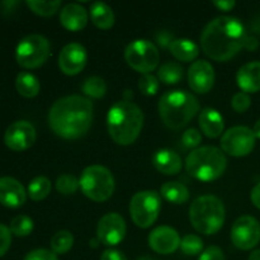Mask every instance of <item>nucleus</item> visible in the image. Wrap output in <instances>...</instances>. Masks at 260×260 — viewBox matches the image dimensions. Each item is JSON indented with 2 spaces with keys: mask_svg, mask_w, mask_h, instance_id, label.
Instances as JSON below:
<instances>
[{
  "mask_svg": "<svg viewBox=\"0 0 260 260\" xmlns=\"http://www.w3.org/2000/svg\"><path fill=\"white\" fill-rule=\"evenodd\" d=\"M80 187L78 178L73 174H62L56 180V189L63 196H70L76 193V190Z\"/></svg>",
  "mask_w": 260,
  "mask_h": 260,
  "instance_id": "2f4dec72",
  "label": "nucleus"
},
{
  "mask_svg": "<svg viewBox=\"0 0 260 260\" xmlns=\"http://www.w3.org/2000/svg\"><path fill=\"white\" fill-rule=\"evenodd\" d=\"M155 38H156V42L164 48H169L170 45L173 43V41L175 40L174 35L170 33L169 30H165V29L159 30V32L156 33V36H155Z\"/></svg>",
  "mask_w": 260,
  "mask_h": 260,
  "instance_id": "a19ab883",
  "label": "nucleus"
},
{
  "mask_svg": "<svg viewBox=\"0 0 260 260\" xmlns=\"http://www.w3.org/2000/svg\"><path fill=\"white\" fill-rule=\"evenodd\" d=\"M188 83L196 93H208L215 84V70L212 65L206 60L194 61L188 70Z\"/></svg>",
  "mask_w": 260,
  "mask_h": 260,
  "instance_id": "dca6fc26",
  "label": "nucleus"
},
{
  "mask_svg": "<svg viewBox=\"0 0 260 260\" xmlns=\"http://www.w3.org/2000/svg\"><path fill=\"white\" fill-rule=\"evenodd\" d=\"M250 198H251V202H253V205L260 210V183H258V184L253 188Z\"/></svg>",
  "mask_w": 260,
  "mask_h": 260,
  "instance_id": "c03bdc74",
  "label": "nucleus"
},
{
  "mask_svg": "<svg viewBox=\"0 0 260 260\" xmlns=\"http://www.w3.org/2000/svg\"><path fill=\"white\" fill-rule=\"evenodd\" d=\"M180 236L169 226H159L149 235V245L157 254H172L180 248Z\"/></svg>",
  "mask_w": 260,
  "mask_h": 260,
  "instance_id": "f3484780",
  "label": "nucleus"
},
{
  "mask_svg": "<svg viewBox=\"0 0 260 260\" xmlns=\"http://www.w3.org/2000/svg\"><path fill=\"white\" fill-rule=\"evenodd\" d=\"M169 51L177 60L183 61V62L193 61L200 55L198 46L188 38H175L170 45Z\"/></svg>",
  "mask_w": 260,
  "mask_h": 260,
  "instance_id": "5701e85b",
  "label": "nucleus"
},
{
  "mask_svg": "<svg viewBox=\"0 0 260 260\" xmlns=\"http://www.w3.org/2000/svg\"><path fill=\"white\" fill-rule=\"evenodd\" d=\"M189 220L196 231L215 235L225 223V206L220 198L206 194L194 200L189 208Z\"/></svg>",
  "mask_w": 260,
  "mask_h": 260,
  "instance_id": "39448f33",
  "label": "nucleus"
},
{
  "mask_svg": "<svg viewBox=\"0 0 260 260\" xmlns=\"http://www.w3.org/2000/svg\"><path fill=\"white\" fill-rule=\"evenodd\" d=\"M137 260H154V259L150 258V256H141V258H139Z\"/></svg>",
  "mask_w": 260,
  "mask_h": 260,
  "instance_id": "8fccbe9b",
  "label": "nucleus"
},
{
  "mask_svg": "<svg viewBox=\"0 0 260 260\" xmlns=\"http://www.w3.org/2000/svg\"><path fill=\"white\" fill-rule=\"evenodd\" d=\"M243 23L234 17H218L211 20L201 35L202 50L212 60L223 62L238 55L246 40Z\"/></svg>",
  "mask_w": 260,
  "mask_h": 260,
  "instance_id": "f03ea898",
  "label": "nucleus"
},
{
  "mask_svg": "<svg viewBox=\"0 0 260 260\" xmlns=\"http://www.w3.org/2000/svg\"><path fill=\"white\" fill-rule=\"evenodd\" d=\"M255 135L253 129L245 126H235L229 128L221 139L223 152L231 156H246L255 146Z\"/></svg>",
  "mask_w": 260,
  "mask_h": 260,
  "instance_id": "9b49d317",
  "label": "nucleus"
},
{
  "mask_svg": "<svg viewBox=\"0 0 260 260\" xmlns=\"http://www.w3.org/2000/svg\"><path fill=\"white\" fill-rule=\"evenodd\" d=\"M27 200V193L19 180L12 177L0 178V203L5 207L18 208Z\"/></svg>",
  "mask_w": 260,
  "mask_h": 260,
  "instance_id": "a211bd4d",
  "label": "nucleus"
},
{
  "mask_svg": "<svg viewBox=\"0 0 260 260\" xmlns=\"http://www.w3.org/2000/svg\"><path fill=\"white\" fill-rule=\"evenodd\" d=\"M93 122V103L80 95L60 98L52 104L48 123L55 135L66 140H76L89 131Z\"/></svg>",
  "mask_w": 260,
  "mask_h": 260,
  "instance_id": "f257e3e1",
  "label": "nucleus"
},
{
  "mask_svg": "<svg viewBox=\"0 0 260 260\" xmlns=\"http://www.w3.org/2000/svg\"><path fill=\"white\" fill-rule=\"evenodd\" d=\"M157 108L165 126L179 129L194 118L200 111V102L185 90H170L162 94Z\"/></svg>",
  "mask_w": 260,
  "mask_h": 260,
  "instance_id": "20e7f679",
  "label": "nucleus"
},
{
  "mask_svg": "<svg viewBox=\"0 0 260 260\" xmlns=\"http://www.w3.org/2000/svg\"><path fill=\"white\" fill-rule=\"evenodd\" d=\"M12 244V231L9 228L0 223V258L9 250Z\"/></svg>",
  "mask_w": 260,
  "mask_h": 260,
  "instance_id": "4c0bfd02",
  "label": "nucleus"
},
{
  "mask_svg": "<svg viewBox=\"0 0 260 260\" xmlns=\"http://www.w3.org/2000/svg\"><path fill=\"white\" fill-rule=\"evenodd\" d=\"M139 89L145 95H155L159 90V79L152 74H144L139 80Z\"/></svg>",
  "mask_w": 260,
  "mask_h": 260,
  "instance_id": "f704fd0d",
  "label": "nucleus"
},
{
  "mask_svg": "<svg viewBox=\"0 0 260 260\" xmlns=\"http://www.w3.org/2000/svg\"><path fill=\"white\" fill-rule=\"evenodd\" d=\"M90 19L95 27L109 29L114 24V13L106 3L95 2L90 7Z\"/></svg>",
  "mask_w": 260,
  "mask_h": 260,
  "instance_id": "b1692460",
  "label": "nucleus"
},
{
  "mask_svg": "<svg viewBox=\"0 0 260 260\" xmlns=\"http://www.w3.org/2000/svg\"><path fill=\"white\" fill-rule=\"evenodd\" d=\"M142 126L144 113L132 102H117L107 114L109 136L122 146L134 144L141 134Z\"/></svg>",
  "mask_w": 260,
  "mask_h": 260,
  "instance_id": "7ed1b4c3",
  "label": "nucleus"
},
{
  "mask_svg": "<svg viewBox=\"0 0 260 260\" xmlns=\"http://www.w3.org/2000/svg\"><path fill=\"white\" fill-rule=\"evenodd\" d=\"M258 46H259L258 40L254 37H246L245 42H244V47L248 48L249 51L256 50V48H258Z\"/></svg>",
  "mask_w": 260,
  "mask_h": 260,
  "instance_id": "a18cd8bd",
  "label": "nucleus"
},
{
  "mask_svg": "<svg viewBox=\"0 0 260 260\" xmlns=\"http://www.w3.org/2000/svg\"><path fill=\"white\" fill-rule=\"evenodd\" d=\"M27 5L36 14L41 15V17H50L57 12L58 8L61 7V2L60 0H56V2H33L30 0V2H27Z\"/></svg>",
  "mask_w": 260,
  "mask_h": 260,
  "instance_id": "72a5a7b5",
  "label": "nucleus"
},
{
  "mask_svg": "<svg viewBox=\"0 0 260 260\" xmlns=\"http://www.w3.org/2000/svg\"><path fill=\"white\" fill-rule=\"evenodd\" d=\"M51 182L46 177H37L28 185V196L32 201H42L50 194Z\"/></svg>",
  "mask_w": 260,
  "mask_h": 260,
  "instance_id": "c85d7f7f",
  "label": "nucleus"
},
{
  "mask_svg": "<svg viewBox=\"0 0 260 260\" xmlns=\"http://www.w3.org/2000/svg\"><path fill=\"white\" fill-rule=\"evenodd\" d=\"M37 135L32 123L28 121H17L10 124L4 135V142L13 151H24L33 146Z\"/></svg>",
  "mask_w": 260,
  "mask_h": 260,
  "instance_id": "4468645a",
  "label": "nucleus"
},
{
  "mask_svg": "<svg viewBox=\"0 0 260 260\" xmlns=\"http://www.w3.org/2000/svg\"><path fill=\"white\" fill-rule=\"evenodd\" d=\"M24 260H58L57 255L52 250L47 249H36V250L29 251L24 256Z\"/></svg>",
  "mask_w": 260,
  "mask_h": 260,
  "instance_id": "58836bf2",
  "label": "nucleus"
},
{
  "mask_svg": "<svg viewBox=\"0 0 260 260\" xmlns=\"http://www.w3.org/2000/svg\"><path fill=\"white\" fill-rule=\"evenodd\" d=\"M98 243H101V241H99L98 239H93V240H90V245L93 246V248H96Z\"/></svg>",
  "mask_w": 260,
  "mask_h": 260,
  "instance_id": "09e8293b",
  "label": "nucleus"
},
{
  "mask_svg": "<svg viewBox=\"0 0 260 260\" xmlns=\"http://www.w3.org/2000/svg\"><path fill=\"white\" fill-rule=\"evenodd\" d=\"M127 63L142 75L150 74L157 68L160 53L156 46L147 40H135L128 43L124 50Z\"/></svg>",
  "mask_w": 260,
  "mask_h": 260,
  "instance_id": "9d476101",
  "label": "nucleus"
},
{
  "mask_svg": "<svg viewBox=\"0 0 260 260\" xmlns=\"http://www.w3.org/2000/svg\"><path fill=\"white\" fill-rule=\"evenodd\" d=\"M228 160L225 154L215 146H202L193 150L185 160V169L201 182H212L225 173Z\"/></svg>",
  "mask_w": 260,
  "mask_h": 260,
  "instance_id": "423d86ee",
  "label": "nucleus"
},
{
  "mask_svg": "<svg viewBox=\"0 0 260 260\" xmlns=\"http://www.w3.org/2000/svg\"><path fill=\"white\" fill-rule=\"evenodd\" d=\"M238 85L244 93H256L260 90V61L248 62L236 74Z\"/></svg>",
  "mask_w": 260,
  "mask_h": 260,
  "instance_id": "aec40b11",
  "label": "nucleus"
},
{
  "mask_svg": "<svg viewBox=\"0 0 260 260\" xmlns=\"http://www.w3.org/2000/svg\"><path fill=\"white\" fill-rule=\"evenodd\" d=\"M60 22L68 30L78 32L88 24V12L80 4H68L61 10Z\"/></svg>",
  "mask_w": 260,
  "mask_h": 260,
  "instance_id": "6ab92c4d",
  "label": "nucleus"
},
{
  "mask_svg": "<svg viewBox=\"0 0 260 260\" xmlns=\"http://www.w3.org/2000/svg\"><path fill=\"white\" fill-rule=\"evenodd\" d=\"M152 164L157 172L165 175H175L182 170V157L173 150L162 149L155 152Z\"/></svg>",
  "mask_w": 260,
  "mask_h": 260,
  "instance_id": "412c9836",
  "label": "nucleus"
},
{
  "mask_svg": "<svg viewBox=\"0 0 260 260\" xmlns=\"http://www.w3.org/2000/svg\"><path fill=\"white\" fill-rule=\"evenodd\" d=\"M180 249L185 255H198L203 250V240L197 235H185L180 241Z\"/></svg>",
  "mask_w": 260,
  "mask_h": 260,
  "instance_id": "473e14b6",
  "label": "nucleus"
},
{
  "mask_svg": "<svg viewBox=\"0 0 260 260\" xmlns=\"http://www.w3.org/2000/svg\"><path fill=\"white\" fill-rule=\"evenodd\" d=\"M88 53L80 43H69L58 55V68L65 75H78L85 68Z\"/></svg>",
  "mask_w": 260,
  "mask_h": 260,
  "instance_id": "2eb2a0df",
  "label": "nucleus"
},
{
  "mask_svg": "<svg viewBox=\"0 0 260 260\" xmlns=\"http://www.w3.org/2000/svg\"><path fill=\"white\" fill-rule=\"evenodd\" d=\"M231 240L240 250H250L260 241V223L253 216H241L231 228Z\"/></svg>",
  "mask_w": 260,
  "mask_h": 260,
  "instance_id": "f8f14e48",
  "label": "nucleus"
},
{
  "mask_svg": "<svg viewBox=\"0 0 260 260\" xmlns=\"http://www.w3.org/2000/svg\"><path fill=\"white\" fill-rule=\"evenodd\" d=\"M253 132H254V135H255V137L260 139V119H259V121H256L255 124H254Z\"/></svg>",
  "mask_w": 260,
  "mask_h": 260,
  "instance_id": "49530a36",
  "label": "nucleus"
},
{
  "mask_svg": "<svg viewBox=\"0 0 260 260\" xmlns=\"http://www.w3.org/2000/svg\"><path fill=\"white\" fill-rule=\"evenodd\" d=\"M198 260H225V254L218 246H210L202 251Z\"/></svg>",
  "mask_w": 260,
  "mask_h": 260,
  "instance_id": "ea45409f",
  "label": "nucleus"
},
{
  "mask_svg": "<svg viewBox=\"0 0 260 260\" xmlns=\"http://www.w3.org/2000/svg\"><path fill=\"white\" fill-rule=\"evenodd\" d=\"M202 142V135L198 129L189 128L183 134L182 136V144L187 149H198V146Z\"/></svg>",
  "mask_w": 260,
  "mask_h": 260,
  "instance_id": "e433bc0d",
  "label": "nucleus"
},
{
  "mask_svg": "<svg viewBox=\"0 0 260 260\" xmlns=\"http://www.w3.org/2000/svg\"><path fill=\"white\" fill-rule=\"evenodd\" d=\"M84 94L89 98L93 99H99L103 98L107 93V84L106 81L103 80L99 76H91V78H88L85 81H84L83 86Z\"/></svg>",
  "mask_w": 260,
  "mask_h": 260,
  "instance_id": "c756f323",
  "label": "nucleus"
},
{
  "mask_svg": "<svg viewBox=\"0 0 260 260\" xmlns=\"http://www.w3.org/2000/svg\"><path fill=\"white\" fill-rule=\"evenodd\" d=\"M126 222L118 213H107L99 220L96 226V239L103 245H118L126 236Z\"/></svg>",
  "mask_w": 260,
  "mask_h": 260,
  "instance_id": "ddd939ff",
  "label": "nucleus"
},
{
  "mask_svg": "<svg viewBox=\"0 0 260 260\" xmlns=\"http://www.w3.org/2000/svg\"><path fill=\"white\" fill-rule=\"evenodd\" d=\"M51 46L46 37L41 35H29L22 38L15 50L18 65L24 69H37L47 61Z\"/></svg>",
  "mask_w": 260,
  "mask_h": 260,
  "instance_id": "1a4fd4ad",
  "label": "nucleus"
},
{
  "mask_svg": "<svg viewBox=\"0 0 260 260\" xmlns=\"http://www.w3.org/2000/svg\"><path fill=\"white\" fill-rule=\"evenodd\" d=\"M15 88L17 91L24 98H35L40 93V81L33 74L23 71L18 74L15 79Z\"/></svg>",
  "mask_w": 260,
  "mask_h": 260,
  "instance_id": "393cba45",
  "label": "nucleus"
},
{
  "mask_svg": "<svg viewBox=\"0 0 260 260\" xmlns=\"http://www.w3.org/2000/svg\"><path fill=\"white\" fill-rule=\"evenodd\" d=\"M231 106L235 109L238 113H244V112L248 111L251 106V98L248 93H244V91H239L231 99Z\"/></svg>",
  "mask_w": 260,
  "mask_h": 260,
  "instance_id": "c9c22d12",
  "label": "nucleus"
},
{
  "mask_svg": "<svg viewBox=\"0 0 260 260\" xmlns=\"http://www.w3.org/2000/svg\"><path fill=\"white\" fill-rule=\"evenodd\" d=\"M160 193L168 202L174 203V205H183L189 200V190L184 184L179 182L165 183L161 187Z\"/></svg>",
  "mask_w": 260,
  "mask_h": 260,
  "instance_id": "a878e982",
  "label": "nucleus"
},
{
  "mask_svg": "<svg viewBox=\"0 0 260 260\" xmlns=\"http://www.w3.org/2000/svg\"><path fill=\"white\" fill-rule=\"evenodd\" d=\"M212 4L215 5L218 10L230 12V10L235 7L236 3L234 2V0H215V2H212Z\"/></svg>",
  "mask_w": 260,
  "mask_h": 260,
  "instance_id": "37998d69",
  "label": "nucleus"
},
{
  "mask_svg": "<svg viewBox=\"0 0 260 260\" xmlns=\"http://www.w3.org/2000/svg\"><path fill=\"white\" fill-rule=\"evenodd\" d=\"M161 208V198L155 190L137 192L129 202V213L136 226L147 229L157 220Z\"/></svg>",
  "mask_w": 260,
  "mask_h": 260,
  "instance_id": "6e6552de",
  "label": "nucleus"
},
{
  "mask_svg": "<svg viewBox=\"0 0 260 260\" xmlns=\"http://www.w3.org/2000/svg\"><path fill=\"white\" fill-rule=\"evenodd\" d=\"M80 189L85 197L94 202H106L114 192V178L111 170L102 165H90L81 173Z\"/></svg>",
  "mask_w": 260,
  "mask_h": 260,
  "instance_id": "0eeeda50",
  "label": "nucleus"
},
{
  "mask_svg": "<svg viewBox=\"0 0 260 260\" xmlns=\"http://www.w3.org/2000/svg\"><path fill=\"white\" fill-rule=\"evenodd\" d=\"M10 231L13 235L19 236H28L33 231V221L32 218L25 215L15 216L10 222Z\"/></svg>",
  "mask_w": 260,
  "mask_h": 260,
  "instance_id": "7c9ffc66",
  "label": "nucleus"
},
{
  "mask_svg": "<svg viewBox=\"0 0 260 260\" xmlns=\"http://www.w3.org/2000/svg\"><path fill=\"white\" fill-rule=\"evenodd\" d=\"M249 260H260V249H256L249 256Z\"/></svg>",
  "mask_w": 260,
  "mask_h": 260,
  "instance_id": "de8ad7c7",
  "label": "nucleus"
},
{
  "mask_svg": "<svg viewBox=\"0 0 260 260\" xmlns=\"http://www.w3.org/2000/svg\"><path fill=\"white\" fill-rule=\"evenodd\" d=\"M74 245V236L70 231H57L51 239V250L56 255H62L70 251Z\"/></svg>",
  "mask_w": 260,
  "mask_h": 260,
  "instance_id": "cd10ccee",
  "label": "nucleus"
},
{
  "mask_svg": "<svg viewBox=\"0 0 260 260\" xmlns=\"http://www.w3.org/2000/svg\"><path fill=\"white\" fill-rule=\"evenodd\" d=\"M183 68L182 65H179L178 62H173V61H169V62L162 63L159 68V71H157V79H159L161 83L168 84H177L179 83L183 79Z\"/></svg>",
  "mask_w": 260,
  "mask_h": 260,
  "instance_id": "bb28decb",
  "label": "nucleus"
},
{
  "mask_svg": "<svg viewBox=\"0 0 260 260\" xmlns=\"http://www.w3.org/2000/svg\"><path fill=\"white\" fill-rule=\"evenodd\" d=\"M101 260H127L122 251L114 250V249H108L102 254Z\"/></svg>",
  "mask_w": 260,
  "mask_h": 260,
  "instance_id": "79ce46f5",
  "label": "nucleus"
},
{
  "mask_svg": "<svg viewBox=\"0 0 260 260\" xmlns=\"http://www.w3.org/2000/svg\"><path fill=\"white\" fill-rule=\"evenodd\" d=\"M198 123H200L201 129L203 134L210 139H216L220 136L223 132V117L218 111L213 108H205L200 113V118H198Z\"/></svg>",
  "mask_w": 260,
  "mask_h": 260,
  "instance_id": "4be33fe9",
  "label": "nucleus"
}]
</instances>
